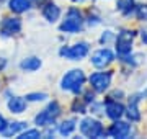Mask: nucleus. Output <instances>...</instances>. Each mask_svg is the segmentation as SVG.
Masks as SVG:
<instances>
[{
	"label": "nucleus",
	"mask_w": 147,
	"mask_h": 139,
	"mask_svg": "<svg viewBox=\"0 0 147 139\" xmlns=\"http://www.w3.org/2000/svg\"><path fill=\"white\" fill-rule=\"evenodd\" d=\"M85 84V74L82 69H72L65 72L61 80V88L67 92H72V93H80L82 92V87Z\"/></svg>",
	"instance_id": "obj_1"
},
{
	"label": "nucleus",
	"mask_w": 147,
	"mask_h": 139,
	"mask_svg": "<svg viewBox=\"0 0 147 139\" xmlns=\"http://www.w3.org/2000/svg\"><path fill=\"white\" fill-rule=\"evenodd\" d=\"M82 26H84V16H82L79 8L72 7V8H69L67 15H65L64 22L61 23L59 28H61V31H64V33L74 34V33H79L80 30H82Z\"/></svg>",
	"instance_id": "obj_2"
},
{
	"label": "nucleus",
	"mask_w": 147,
	"mask_h": 139,
	"mask_svg": "<svg viewBox=\"0 0 147 139\" xmlns=\"http://www.w3.org/2000/svg\"><path fill=\"white\" fill-rule=\"evenodd\" d=\"M134 38L136 33L132 30H123L121 33H118V36L115 38V44H116V53L118 56H127L132 53V46H134Z\"/></svg>",
	"instance_id": "obj_3"
},
{
	"label": "nucleus",
	"mask_w": 147,
	"mask_h": 139,
	"mask_svg": "<svg viewBox=\"0 0 147 139\" xmlns=\"http://www.w3.org/2000/svg\"><path fill=\"white\" fill-rule=\"evenodd\" d=\"M61 115V107L57 102H53L47 105V108H44L41 113H38L34 118V123L38 126H51V124L57 119V116Z\"/></svg>",
	"instance_id": "obj_4"
},
{
	"label": "nucleus",
	"mask_w": 147,
	"mask_h": 139,
	"mask_svg": "<svg viewBox=\"0 0 147 139\" xmlns=\"http://www.w3.org/2000/svg\"><path fill=\"white\" fill-rule=\"evenodd\" d=\"M80 133L87 138H101L105 136V128L95 118H84L80 121Z\"/></svg>",
	"instance_id": "obj_5"
},
{
	"label": "nucleus",
	"mask_w": 147,
	"mask_h": 139,
	"mask_svg": "<svg viewBox=\"0 0 147 139\" xmlns=\"http://www.w3.org/2000/svg\"><path fill=\"white\" fill-rule=\"evenodd\" d=\"M111 79H113V72H95L90 75V87L93 88L96 93H105L111 85Z\"/></svg>",
	"instance_id": "obj_6"
},
{
	"label": "nucleus",
	"mask_w": 147,
	"mask_h": 139,
	"mask_svg": "<svg viewBox=\"0 0 147 139\" xmlns=\"http://www.w3.org/2000/svg\"><path fill=\"white\" fill-rule=\"evenodd\" d=\"M88 44L87 43H77L72 44L69 48H62L61 49V56L70 61H82V59L88 54Z\"/></svg>",
	"instance_id": "obj_7"
},
{
	"label": "nucleus",
	"mask_w": 147,
	"mask_h": 139,
	"mask_svg": "<svg viewBox=\"0 0 147 139\" xmlns=\"http://www.w3.org/2000/svg\"><path fill=\"white\" fill-rule=\"evenodd\" d=\"M115 61V53L108 48H101V49H96L93 54H92V57H90V62L95 65V67H98V69H103V67H108Z\"/></svg>",
	"instance_id": "obj_8"
},
{
	"label": "nucleus",
	"mask_w": 147,
	"mask_h": 139,
	"mask_svg": "<svg viewBox=\"0 0 147 139\" xmlns=\"http://www.w3.org/2000/svg\"><path fill=\"white\" fill-rule=\"evenodd\" d=\"M105 111H106V116L110 119H121V118L126 115V108L123 103H119L118 100H113V98H108L106 100V105H105Z\"/></svg>",
	"instance_id": "obj_9"
},
{
	"label": "nucleus",
	"mask_w": 147,
	"mask_h": 139,
	"mask_svg": "<svg viewBox=\"0 0 147 139\" xmlns=\"http://www.w3.org/2000/svg\"><path fill=\"white\" fill-rule=\"evenodd\" d=\"M108 134L111 138H118V139H124L131 134V124L126 121H121V119H115V123L110 126Z\"/></svg>",
	"instance_id": "obj_10"
},
{
	"label": "nucleus",
	"mask_w": 147,
	"mask_h": 139,
	"mask_svg": "<svg viewBox=\"0 0 147 139\" xmlns=\"http://www.w3.org/2000/svg\"><path fill=\"white\" fill-rule=\"evenodd\" d=\"M142 100V93H134L129 96V102H127V108H126V116L131 121H139L141 119V111H139V103Z\"/></svg>",
	"instance_id": "obj_11"
},
{
	"label": "nucleus",
	"mask_w": 147,
	"mask_h": 139,
	"mask_svg": "<svg viewBox=\"0 0 147 139\" xmlns=\"http://www.w3.org/2000/svg\"><path fill=\"white\" fill-rule=\"evenodd\" d=\"M0 31L3 36H13L21 31V22L20 18H5L0 25Z\"/></svg>",
	"instance_id": "obj_12"
},
{
	"label": "nucleus",
	"mask_w": 147,
	"mask_h": 139,
	"mask_svg": "<svg viewBox=\"0 0 147 139\" xmlns=\"http://www.w3.org/2000/svg\"><path fill=\"white\" fill-rule=\"evenodd\" d=\"M42 16H44L49 23L57 22L59 16H61V8H59L56 3L49 2V3H46V5L42 7Z\"/></svg>",
	"instance_id": "obj_13"
},
{
	"label": "nucleus",
	"mask_w": 147,
	"mask_h": 139,
	"mask_svg": "<svg viewBox=\"0 0 147 139\" xmlns=\"http://www.w3.org/2000/svg\"><path fill=\"white\" fill-rule=\"evenodd\" d=\"M25 108H26V100L23 96H11L10 100H8V110L11 113H15V115L23 113Z\"/></svg>",
	"instance_id": "obj_14"
},
{
	"label": "nucleus",
	"mask_w": 147,
	"mask_h": 139,
	"mask_svg": "<svg viewBox=\"0 0 147 139\" xmlns=\"http://www.w3.org/2000/svg\"><path fill=\"white\" fill-rule=\"evenodd\" d=\"M8 8L13 13H25L31 8V0H10Z\"/></svg>",
	"instance_id": "obj_15"
},
{
	"label": "nucleus",
	"mask_w": 147,
	"mask_h": 139,
	"mask_svg": "<svg viewBox=\"0 0 147 139\" xmlns=\"http://www.w3.org/2000/svg\"><path fill=\"white\" fill-rule=\"evenodd\" d=\"M41 59L39 57H34V56H31V57H25L23 61H21L20 67L23 70H26V72H34V70H38L39 67H41Z\"/></svg>",
	"instance_id": "obj_16"
},
{
	"label": "nucleus",
	"mask_w": 147,
	"mask_h": 139,
	"mask_svg": "<svg viewBox=\"0 0 147 139\" xmlns=\"http://www.w3.org/2000/svg\"><path fill=\"white\" fill-rule=\"evenodd\" d=\"M116 8H118L124 16H127L134 11L136 2H134V0H116Z\"/></svg>",
	"instance_id": "obj_17"
},
{
	"label": "nucleus",
	"mask_w": 147,
	"mask_h": 139,
	"mask_svg": "<svg viewBox=\"0 0 147 139\" xmlns=\"http://www.w3.org/2000/svg\"><path fill=\"white\" fill-rule=\"evenodd\" d=\"M26 128V123L25 121H16V123H11V124H7L3 134L5 136H13V134H20L23 129Z\"/></svg>",
	"instance_id": "obj_18"
},
{
	"label": "nucleus",
	"mask_w": 147,
	"mask_h": 139,
	"mask_svg": "<svg viewBox=\"0 0 147 139\" xmlns=\"http://www.w3.org/2000/svg\"><path fill=\"white\" fill-rule=\"evenodd\" d=\"M75 128H77V121L75 119H65L59 126V133L62 134V136H69V134H72L75 131Z\"/></svg>",
	"instance_id": "obj_19"
},
{
	"label": "nucleus",
	"mask_w": 147,
	"mask_h": 139,
	"mask_svg": "<svg viewBox=\"0 0 147 139\" xmlns=\"http://www.w3.org/2000/svg\"><path fill=\"white\" fill-rule=\"evenodd\" d=\"M134 10H136L137 20H141V22L147 20V3H141V5H137Z\"/></svg>",
	"instance_id": "obj_20"
},
{
	"label": "nucleus",
	"mask_w": 147,
	"mask_h": 139,
	"mask_svg": "<svg viewBox=\"0 0 147 139\" xmlns=\"http://www.w3.org/2000/svg\"><path fill=\"white\" fill-rule=\"evenodd\" d=\"M18 136H20V139H34V138H39L41 133L38 129H26V131L20 133Z\"/></svg>",
	"instance_id": "obj_21"
},
{
	"label": "nucleus",
	"mask_w": 147,
	"mask_h": 139,
	"mask_svg": "<svg viewBox=\"0 0 147 139\" xmlns=\"http://www.w3.org/2000/svg\"><path fill=\"white\" fill-rule=\"evenodd\" d=\"M72 111L84 115V113L87 111V108H85V100H75L74 105H72Z\"/></svg>",
	"instance_id": "obj_22"
},
{
	"label": "nucleus",
	"mask_w": 147,
	"mask_h": 139,
	"mask_svg": "<svg viewBox=\"0 0 147 139\" xmlns=\"http://www.w3.org/2000/svg\"><path fill=\"white\" fill-rule=\"evenodd\" d=\"M115 33L111 31V30H106L103 34H101V38H100V43L101 44H108V43H111V41H115Z\"/></svg>",
	"instance_id": "obj_23"
},
{
	"label": "nucleus",
	"mask_w": 147,
	"mask_h": 139,
	"mask_svg": "<svg viewBox=\"0 0 147 139\" xmlns=\"http://www.w3.org/2000/svg\"><path fill=\"white\" fill-rule=\"evenodd\" d=\"M28 102H42V100H46L47 95L46 93H30V95L25 96Z\"/></svg>",
	"instance_id": "obj_24"
},
{
	"label": "nucleus",
	"mask_w": 147,
	"mask_h": 139,
	"mask_svg": "<svg viewBox=\"0 0 147 139\" xmlns=\"http://www.w3.org/2000/svg\"><path fill=\"white\" fill-rule=\"evenodd\" d=\"M141 39H142V43L147 44V25L141 30Z\"/></svg>",
	"instance_id": "obj_25"
},
{
	"label": "nucleus",
	"mask_w": 147,
	"mask_h": 139,
	"mask_svg": "<svg viewBox=\"0 0 147 139\" xmlns=\"http://www.w3.org/2000/svg\"><path fill=\"white\" fill-rule=\"evenodd\" d=\"M7 121H5V118L2 116V115H0V133H3V131H5V128H7Z\"/></svg>",
	"instance_id": "obj_26"
},
{
	"label": "nucleus",
	"mask_w": 147,
	"mask_h": 139,
	"mask_svg": "<svg viewBox=\"0 0 147 139\" xmlns=\"http://www.w3.org/2000/svg\"><path fill=\"white\" fill-rule=\"evenodd\" d=\"M5 65H7V61H5L3 57H0V70L5 69Z\"/></svg>",
	"instance_id": "obj_27"
},
{
	"label": "nucleus",
	"mask_w": 147,
	"mask_h": 139,
	"mask_svg": "<svg viewBox=\"0 0 147 139\" xmlns=\"http://www.w3.org/2000/svg\"><path fill=\"white\" fill-rule=\"evenodd\" d=\"M44 2H46V0H33V3H34L36 7H42L44 5Z\"/></svg>",
	"instance_id": "obj_28"
},
{
	"label": "nucleus",
	"mask_w": 147,
	"mask_h": 139,
	"mask_svg": "<svg viewBox=\"0 0 147 139\" xmlns=\"http://www.w3.org/2000/svg\"><path fill=\"white\" fill-rule=\"evenodd\" d=\"M72 2H74V3H84L85 0H72Z\"/></svg>",
	"instance_id": "obj_29"
},
{
	"label": "nucleus",
	"mask_w": 147,
	"mask_h": 139,
	"mask_svg": "<svg viewBox=\"0 0 147 139\" xmlns=\"http://www.w3.org/2000/svg\"><path fill=\"white\" fill-rule=\"evenodd\" d=\"M142 96H144V98H147V90H144V92H142Z\"/></svg>",
	"instance_id": "obj_30"
},
{
	"label": "nucleus",
	"mask_w": 147,
	"mask_h": 139,
	"mask_svg": "<svg viewBox=\"0 0 147 139\" xmlns=\"http://www.w3.org/2000/svg\"><path fill=\"white\" fill-rule=\"evenodd\" d=\"M0 2H2V0H0Z\"/></svg>",
	"instance_id": "obj_31"
}]
</instances>
